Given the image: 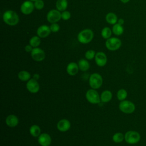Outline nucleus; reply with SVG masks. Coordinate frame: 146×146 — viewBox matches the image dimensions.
<instances>
[{"label": "nucleus", "instance_id": "obj_1", "mask_svg": "<svg viewBox=\"0 0 146 146\" xmlns=\"http://www.w3.org/2000/svg\"><path fill=\"white\" fill-rule=\"evenodd\" d=\"M2 19L5 23L11 26L17 25L19 21L17 13L11 10L5 11L2 15Z\"/></svg>", "mask_w": 146, "mask_h": 146}, {"label": "nucleus", "instance_id": "obj_2", "mask_svg": "<svg viewBox=\"0 0 146 146\" xmlns=\"http://www.w3.org/2000/svg\"><path fill=\"white\" fill-rule=\"evenodd\" d=\"M94 32L90 29H86L80 31L78 35V40L82 44H87L92 41L94 38Z\"/></svg>", "mask_w": 146, "mask_h": 146}, {"label": "nucleus", "instance_id": "obj_3", "mask_svg": "<svg viewBox=\"0 0 146 146\" xmlns=\"http://www.w3.org/2000/svg\"><path fill=\"white\" fill-rule=\"evenodd\" d=\"M106 48L110 51H116L120 48L121 46V40L116 37H111L107 39L105 42Z\"/></svg>", "mask_w": 146, "mask_h": 146}, {"label": "nucleus", "instance_id": "obj_4", "mask_svg": "<svg viewBox=\"0 0 146 146\" xmlns=\"http://www.w3.org/2000/svg\"><path fill=\"white\" fill-rule=\"evenodd\" d=\"M89 84L92 89H98L103 83L102 76L98 73H93L89 77Z\"/></svg>", "mask_w": 146, "mask_h": 146}, {"label": "nucleus", "instance_id": "obj_5", "mask_svg": "<svg viewBox=\"0 0 146 146\" xmlns=\"http://www.w3.org/2000/svg\"><path fill=\"white\" fill-rule=\"evenodd\" d=\"M119 110L123 113L130 114L133 113L135 110V106L133 103L129 100L121 101L119 104Z\"/></svg>", "mask_w": 146, "mask_h": 146}, {"label": "nucleus", "instance_id": "obj_6", "mask_svg": "<svg viewBox=\"0 0 146 146\" xmlns=\"http://www.w3.org/2000/svg\"><path fill=\"white\" fill-rule=\"evenodd\" d=\"M140 135L139 132L135 131H127L124 135L125 141L129 144L137 143L140 140Z\"/></svg>", "mask_w": 146, "mask_h": 146}, {"label": "nucleus", "instance_id": "obj_7", "mask_svg": "<svg viewBox=\"0 0 146 146\" xmlns=\"http://www.w3.org/2000/svg\"><path fill=\"white\" fill-rule=\"evenodd\" d=\"M86 98L91 104H99L101 100L98 92L95 89H90L86 93Z\"/></svg>", "mask_w": 146, "mask_h": 146}, {"label": "nucleus", "instance_id": "obj_8", "mask_svg": "<svg viewBox=\"0 0 146 146\" xmlns=\"http://www.w3.org/2000/svg\"><path fill=\"white\" fill-rule=\"evenodd\" d=\"M46 18L47 21L51 23H57L62 19L61 13L57 9L50 10L47 13Z\"/></svg>", "mask_w": 146, "mask_h": 146}, {"label": "nucleus", "instance_id": "obj_9", "mask_svg": "<svg viewBox=\"0 0 146 146\" xmlns=\"http://www.w3.org/2000/svg\"><path fill=\"white\" fill-rule=\"evenodd\" d=\"M31 53L33 59L36 62H41L46 58V53L42 48L39 47L33 48Z\"/></svg>", "mask_w": 146, "mask_h": 146}, {"label": "nucleus", "instance_id": "obj_10", "mask_svg": "<svg viewBox=\"0 0 146 146\" xmlns=\"http://www.w3.org/2000/svg\"><path fill=\"white\" fill-rule=\"evenodd\" d=\"M35 9L34 4L32 1H26L23 2L21 5L20 10L24 15H29L34 11Z\"/></svg>", "mask_w": 146, "mask_h": 146}, {"label": "nucleus", "instance_id": "obj_11", "mask_svg": "<svg viewBox=\"0 0 146 146\" xmlns=\"http://www.w3.org/2000/svg\"><path fill=\"white\" fill-rule=\"evenodd\" d=\"M26 88L32 94H35L39 91L40 86L37 80L33 78L27 81L26 83Z\"/></svg>", "mask_w": 146, "mask_h": 146}, {"label": "nucleus", "instance_id": "obj_12", "mask_svg": "<svg viewBox=\"0 0 146 146\" xmlns=\"http://www.w3.org/2000/svg\"><path fill=\"white\" fill-rule=\"evenodd\" d=\"M95 61L98 66H104L107 62V58L106 54L102 51H99L96 52L95 56Z\"/></svg>", "mask_w": 146, "mask_h": 146}, {"label": "nucleus", "instance_id": "obj_13", "mask_svg": "<svg viewBox=\"0 0 146 146\" xmlns=\"http://www.w3.org/2000/svg\"><path fill=\"white\" fill-rule=\"evenodd\" d=\"M50 26L46 25H42L38 27L36 30V34L40 38H44L47 37L51 33Z\"/></svg>", "mask_w": 146, "mask_h": 146}, {"label": "nucleus", "instance_id": "obj_14", "mask_svg": "<svg viewBox=\"0 0 146 146\" xmlns=\"http://www.w3.org/2000/svg\"><path fill=\"white\" fill-rule=\"evenodd\" d=\"M38 141L41 146H50L51 143V137L48 133H42L38 136Z\"/></svg>", "mask_w": 146, "mask_h": 146}, {"label": "nucleus", "instance_id": "obj_15", "mask_svg": "<svg viewBox=\"0 0 146 146\" xmlns=\"http://www.w3.org/2000/svg\"><path fill=\"white\" fill-rule=\"evenodd\" d=\"M56 127L59 131L64 132L70 129L71 127V123L68 120L66 119H63L58 122Z\"/></svg>", "mask_w": 146, "mask_h": 146}, {"label": "nucleus", "instance_id": "obj_16", "mask_svg": "<svg viewBox=\"0 0 146 146\" xmlns=\"http://www.w3.org/2000/svg\"><path fill=\"white\" fill-rule=\"evenodd\" d=\"M78 64L75 62L69 63L66 67V71L69 75L74 76L76 75L79 71Z\"/></svg>", "mask_w": 146, "mask_h": 146}, {"label": "nucleus", "instance_id": "obj_17", "mask_svg": "<svg viewBox=\"0 0 146 146\" xmlns=\"http://www.w3.org/2000/svg\"><path fill=\"white\" fill-rule=\"evenodd\" d=\"M6 123L10 127H15L19 123V119L15 115H9L6 118Z\"/></svg>", "mask_w": 146, "mask_h": 146}, {"label": "nucleus", "instance_id": "obj_18", "mask_svg": "<svg viewBox=\"0 0 146 146\" xmlns=\"http://www.w3.org/2000/svg\"><path fill=\"white\" fill-rule=\"evenodd\" d=\"M105 19H106V22L108 23H109L110 25H112L117 23V21H118L117 15H116V14H115L114 13H112V12L108 13L106 15Z\"/></svg>", "mask_w": 146, "mask_h": 146}, {"label": "nucleus", "instance_id": "obj_19", "mask_svg": "<svg viewBox=\"0 0 146 146\" xmlns=\"http://www.w3.org/2000/svg\"><path fill=\"white\" fill-rule=\"evenodd\" d=\"M112 98V94L109 90H105L102 92L100 95V100L103 103H108Z\"/></svg>", "mask_w": 146, "mask_h": 146}, {"label": "nucleus", "instance_id": "obj_20", "mask_svg": "<svg viewBox=\"0 0 146 146\" xmlns=\"http://www.w3.org/2000/svg\"><path fill=\"white\" fill-rule=\"evenodd\" d=\"M56 8L60 11H65L68 6L67 0H57L56 2Z\"/></svg>", "mask_w": 146, "mask_h": 146}, {"label": "nucleus", "instance_id": "obj_21", "mask_svg": "<svg viewBox=\"0 0 146 146\" xmlns=\"http://www.w3.org/2000/svg\"><path fill=\"white\" fill-rule=\"evenodd\" d=\"M78 66L79 70L82 71H87L90 67V63L87 59H81L78 62Z\"/></svg>", "mask_w": 146, "mask_h": 146}, {"label": "nucleus", "instance_id": "obj_22", "mask_svg": "<svg viewBox=\"0 0 146 146\" xmlns=\"http://www.w3.org/2000/svg\"><path fill=\"white\" fill-rule=\"evenodd\" d=\"M112 31L113 34L116 36L121 35L124 32L123 26L117 23L113 25V27L112 28Z\"/></svg>", "mask_w": 146, "mask_h": 146}, {"label": "nucleus", "instance_id": "obj_23", "mask_svg": "<svg viewBox=\"0 0 146 146\" xmlns=\"http://www.w3.org/2000/svg\"><path fill=\"white\" fill-rule=\"evenodd\" d=\"M30 133L33 137H38L41 134L40 128L38 125H33L30 128Z\"/></svg>", "mask_w": 146, "mask_h": 146}, {"label": "nucleus", "instance_id": "obj_24", "mask_svg": "<svg viewBox=\"0 0 146 146\" xmlns=\"http://www.w3.org/2000/svg\"><path fill=\"white\" fill-rule=\"evenodd\" d=\"M18 77L21 81H23V82L27 81V82L30 79L31 75L28 71L23 70V71H21L18 73Z\"/></svg>", "mask_w": 146, "mask_h": 146}, {"label": "nucleus", "instance_id": "obj_25", "mask_svg": "<svg viewBox=\"0 0 146 146\" xmlns=\"http://www.w3.org/2000/svg\"><path fill=\"white\" fill-rule=\"evenodd\" d=\"M40 43H41L40 38L38 35L37 36L35 35L32 36L29 40V44L34 48L38 47L40 45Z\"/></svg>", "mask_w": 146, "mask_h": 146}, {"label": "nucleus", "instance_id": "obj_26", "mask_svg": "<svg viewBox=\"0 0 146 146\" xmlns=\"http://www.w3.org/2000/svg\"><path fill=\"white\" fill-rule=\"evenodd\" d=\"M112 30L108 27H104L101 31V35L103 37V38L107 39L110 38H111V34H112Z\"/></svg>", "mask_w": 146, "mask_h": 146}, {"label": "nucleus", "instance_id": "obj_27", "mask_svg": "<svg viewBox=\"0 0 146 146\" xmlns=\"http://www.w3.org/2000/svg\"><path fill=\"white\" fill-rule=\"evenodd\" d=\"M116 95H117V98L119 100L123 101L127 98L128 94L127 91L125 89L121 88L117 91Z\"/></svg>", "mask_w": 146, "mask_h": 146}, {"label": "nucleus", "instance_id": "obj_28", "mask_svg": "<svg viewBox=\"0 0 146 146\" xmlns=\"http://www.w3.org/2000/svg\"><path fill=\"white\" fill-rule=\"evenodd\" d=\"M124 140V135L121 132L115 133L112 136V140L116 143H121Z\"/></svg>", "mask_w": 146, "mask_h": 146}, {"label": "nucleus", "instance_id": "obj_29", "mask_svg": "<svg viewBox=\"0 0 146 146\" xmlns=\"http://www.w3.org/2000/svg\"><path fill=\"white\" fill-rule=\"evenodd\" d=\"M96 55V52L94 50H87L84 54L85 58L87 60H92L95 58Z\"/></svg>", "mask_w": 146, "mask_h": 146}, {"label": "nucleus", "instance_id": "obj_30", "mask_svg": "<svg viewBox=\"0 0 146 146\" xmlns=\"http://www.w3.org/2000/svg\"><path fill=\"white\" fill-rule=\"evenodd\" d=\"M35 8L38 10L43 9L44 6V3L43 0H36L34 3Z\"/></svg>", "mask_w": 146, "mask_h": 146}, {"label": "nucleus", "instance_id": "obj_31", "mask_svg": "<svg viewBox=\"0 0 146 146\" xmlns=\"http://www.w3.org/2000/svg\"><path fill=\"white\" fill-rule=\"evenodd\" d=\"M71 13L70 11L65 10L62 11V13H61V18L62 19L64 20V21H68V19H70L71 18Z\"/></svg>", "mask_w": 146, "mask_h": 146}, {"label": "nucleus", "instance_id": "obj_32", "mask_svg": "<svg viewBox=\"0 0 146 146\" xmlns=\"http://www.w3.org/2000/svg\"><path fill=\"white\" fill-rule=\"evenodd\" d=\"M50 30L52 33H57L60 30V26L57 23H52L50 26Z\"/></svg>", "mask_w": 146, "mask_h": 146}, {"label": "nucleus", "instance_id": "obj_33", "mask_svg": "<svg viewBox=\"0 0 146 146\" xmlns=\"http://www.w3.org/2000/svg\"><path fill=\"white\" fill-rule=\"evenodd\" d=\"M33 49V47H32L30 44L26 45V46L25 47V51L27 52H31L32 51Z\"/></svg>", "mask_w": 146, "mask_h": 146}, {"label": "nucleus", "instance_id": "obj_34", "mask_svg": "<svg viewBox=\"0 0 146 146\" xmlns=\"http://www.w3.org/2000/svg\"><path fill=\"white\" fill-rule=\"evenodd\" d=\"M117 23L123 26L124 23V20L123 18H119V19H118V21H117Z\"/></svg>", "mask_w": 146, "mask_h": 146}, {"label": "nucleus", "instance_id": "obj_35", "mask_svg": "<svg viewBox=\"0 0 146 146\" xmlns=\"http://www.w3.org/2000/svg\"><path fill=\"white\" fill-rule=\"evenodd\" d=\"M33 79H34L35 80H37L39 79V75L38 74H35L33 75Z\"/></svg>", "mask_w": 146, "mask_h": 146}, {"label": "nucleus", "instance_id": "obj_36", "mask_svg": "<svg viewBox=\"0 0 146 146\" xmlns=\"http://www.w3.org/2000/svg\"><path fill=\"white\" fill-rule=\"evenodd\" d=\"M130 0H120V1L123 3H128Z\"/></svg>", "mask_w": 146, "mask_h": 146}, {"label": "nucleus", "instance_id": "obj_37", "mask_svg": "<svg viewBox=\"0 0 146 146\" xmlns=\"http://www.w3.org/2000/svg\"><path fill=\"white\" fill-rule=\"evenodd\" d=\"M29 1H32V2H35V1H36V0H29Z\"/></svg>", "mask_w": 146, "mask_h": 146}]
</instances>
